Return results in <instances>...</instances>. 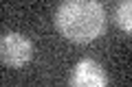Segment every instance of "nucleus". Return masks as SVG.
Masks as SVG:
<instances>
[{
	"label": "nucleus",
	"instance_id": "obj_2",
	"mask_svg": "<svg viewBox=\"0 0 132 87\" xmlns=\"http://www.w3.org/2000/svg\"><path fill=\"white\" fill-rule=\"evenodd\" d=\"M33 55L31 41L20 33H7L0 37V63L9 68H22Z\"/></svg>",
	"mask_w": 132,
	"mask_h": 87
},
{
	"label": "nucleus",
	"instance_id": "obj_1",
	"mask_svg": "<svg viewBox=\"0 0 132 87\" xmlns=\"http://www.w3.org/2000/svg\"><path fill=\"white\" fill-rule=\"evenodd\" d=\"M60 33L71 41L86 44L106 28V11L97 0H64L55 13Z\"/></svg>",
	"mask_w": 132,
	"mask_h": 87
},
{
	"label": "nucleus",
	"instance_id": "obj_3",
	"mask_svg": "<svg viewBox=\"0 0 132 87\" xmlns=\"http://www.w3.org/2000/svg\"><path fill=\"white\" fill-rule=\"evenodd\" d=\"M73 87H104L108 85V76L106 72L101 70V65L93 59H84L75 65V72L71 76Z\"/></svg>",
	"mask_w": 132,
	"mask_h": 87
},
{
	"label": "nucleus",
	"instance_id": "obj_4",
	"mask_svg": "<svg viewBox=\"0 0 132 87\" xmlns=\"http://www.w3.org/2000/svg\"><path fill=\"white\" fill-rule=\"evenodd\" d=\"M132 2L130 0H126V2H121L117 9V24L119 28H121L123 33H130L132 31Z\"/></svg>",
	"mask_w": 132,
	"mask_h": 87
}]
</instances>
